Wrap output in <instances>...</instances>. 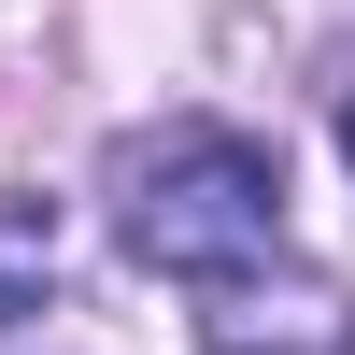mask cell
Masks as SVG:
<instances>
[{
    "label": "cell",
    "instance_id": "1",
    "mask_svg": "<svg viewBox=\"0 0 355 355\" xmlns=\"http://www.w3.org/2000/svg\"><path fill=\"white\" fill-rule=\"evenodd\" d=\"M100 214H114V256L157 284H227L256 256H284V157L227 114H157L100 157Z\"/></svg>",
    "mask_w": 355,
    "mask_h": 355
},
{
    "label": "cell",
    "instance_id": "2",
    "mask_svg": "<svg viewBox=\"0 0 355 355\" xmlns=\"http://www.w3.org/2000/svg\"><path fill=\"white\" fill-rule=\"evenodd\" d=\"M199 355H355V299L299 256H256V270L199 284Z\"/></svg>",
    "mask_w": 355,
    "mask_h": 355
},
{
    "label": "cell",
    "instance_id": "3",
    "mask_svg": "<svg viewBox=\"0 0 355 355\" xmlns=\"http://www.w3.org/2000/svg\"><path fill=\"white\" fill-rule=\"evenodd\" d=\"M28 214H43V199H15V214H0V341H15L28 313H43V270L15 256V242H28Z\"/></svg>",
    "mask_w": 355,
    "mask_h": 355
},
{
    "label": "cell",
    "instance_id": "4",
    "mask_svg": "<svg viewBox=\"0 0 355 355\" xmlns=\"http://www.w3.org/2000/svg\"><path fill=\"white\" fill-rule=\"evenodd\" d=\"M341 171H355V85H341Z\"/></svg>",
    "mask_w": 355,
    "mask_h": 355
}]
</instances>
